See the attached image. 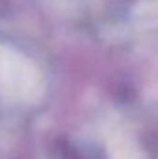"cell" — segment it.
Returning <instances> with one entry per match:
<instances>
[]
</instances>
